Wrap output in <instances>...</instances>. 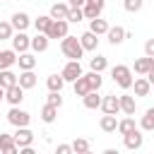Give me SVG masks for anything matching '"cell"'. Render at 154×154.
I'll list each match as a JSON object with an SVG mask.
<instances>
[{
	"label": "cell",
	"instance_id": "obj_1",
	"mask_svg": "<svg viewBox=\"0 0 154 154\" xmlns=\"http://www.w3.org/2000/svg\"><path fill=\"white\" fill-rule=\"evenodd\" d=\"M60 51H63V55H65V58H70V60H79V58L84 55L82 41H79L77 36H70V34L60 41Z\"/></svg>",
	"mask_w": 154,
	"mask_h": 154
},
{
	"label": "cell",
	"instance_id": "obj_2",
	"mask_svg": "<svg viewBox=\"0 0 154 154\" xmlns=\"http://www.w3.org/2000/svg\"><path fill=\"white\" fill-rule=\"evenodd\" d=\"M111 77H113V82L120 87V89H130L132 87V67H128V65H116L113 70H111Z\"/></svg>",
	"mask_w": 154,
	"mask_h": 154
},
{
	"label": "cell",
	"instance_id": "obj_3",
	"mask_svg": "<svg viewBox=\"0 0 154 154\" xmlns=\"http://www.w3.org/2000/svg\"><path fill=\"white\" fill-rule=\"evenodd\" d=\"M7 123L14 125V128H24V125L31 123V116H29L26 111H22L19 106H12V108L7 111Z\"/></svg>",
	"mask_w": 154,
	"mask_h": 154
},
{
	"label": "cell",
	"instance_id": "obj_4",
	"mask_svg": "<svg viewBox=\"0 0 154 154\" xmlns=\"http://www.w3.org/2000/svg\"><path fill=\"white\" fill-rule=\"evenodd\" d=\"M103 7H106V0H87L84 2V19H96V17H101V12H103Z\"/></svg>",
	"mask_w": 154,
	"mask_h": 154
},
{
	"label": "cell",
	"instance_id": "obj_5",
	"mask_svg": "<svg viewBox=\"0 0 154 154\" xmlns=\"http://www.w3.org/2000/svg\"><path fill=\"white\" fill-rule=\"evenodd\" d=\"M67 19H53V24L48 26V31H46V36L48 38H65L67 36Z\"/></svg>",
	"mask_w": 154,
	"mask_h": 154
},
{
	"label": "cell",
	"instance_id": "obj_6",
	"mask_svg": "<svg viewBox=\"0 0 154 154\" xmlns=\"http://www.w3.org/2000/svg\"><path fill=\"white\" fill-rule=\"evenodd\" d=\"M22 99H24V87H22L19 82L5 89V101H7L10 106H19V103H22Z\"/></svg>",
	"mask_w": 154,
	"mask_h": 154
},
{
	"label": "cell",
	"instance_id": "obj_7",
	"mask_svg": "<svg viewBox=\"0 0 154 154\" xmlns=\"http://www.w3.org/2000/svg\"><path fill=\"white\" fill-rule=\"evenodd\" d=\"M14 142H17V147H19V149H24V147H31V144H34V132L29 130V125L17 128V132H14Z\"/></svg>",
	"mask_w": 154,
	"mask_h": 154
},
{
	"label": "cell",
	"instance_id": "obj_8",
	"mask_svg": "<svg viewBox=\"0 0 154 154\" xmlns=\"http://www.w3.org/2000/svg\"><path fill=\"white\" fill-rule=\"evenodd\" d=\"M60 75L65 77V82H75L77 77H82V65H79V60H67V65L63 67Z\"/></svg>",
	"mask_w": 154,
	"mask_h": 154
},
{
	"label": "cell",
	"instance_id": "obj_9",
	"mask_svg": "<svg viewBox=\"0 0 154 154\" xmlns=\"http://www.w3.org/2000/svg\"><path fill=\"white\" fill-rule=\"evenodd\" d=\"M12 48H14L17 53H24V51L31 48V38H29L24 31H17V34L12 36Z\"/></svg>",
	"mask_w": 154,
	"mask_h": 154
},
{
	"label": "cell",
	"instance_id": "obj_10",
	"mask_svg": "<svg viewBox=\"0 0 154 154\" xmlns=\"http://www.w3.org/2000/svg\"><path fill=\"white\" fill-rule=\"evenodd\" d=\"M101 111L103 113H118L120 111V96H116V94H108V96H103V101H101Z\"/></svg>",
	"mask_w": 154,
	"mask_h": 154
},
{
	"label": "cell",
	"instance_id": "obj_11",
	"mask_svg": "<svg viewBox=\"0 0 154 154\" xmlns=\"http://www.w3.org/2000/svg\"><path fill=\"white\" fill-rule=\"evenodd\" d=\"M0 152H2V154H17V152H19V147H17V142H14V135L0 132Z\"/></svg>",
	"mask_w": 154,
	"mask_h": 154
},
{
	"label": "cell",
	"instance_id": "obj_12",
	"mask_svg": "<svg viewBox=\"0 0 154 154\" xmlns=\"http://www.w3.org/2000/svg\"><path fill=\"white\" fill-rule=\"evenodd\" d=\"M123 142H125V149H140L142 142H144V137H142L140 130H132V132L123 135Z\"/></svg>",
	"mask_w": 154,
	"mask_h": 154
},
{
	"label": "cell",
	"instance_id": "obj_13",
	"mask_svg": "<svg viewBox=\"0 0 154 154\" xmlns=\"http://www.w3.org/2000/svg\"><path fill=\"white\" fill-rule=\"evenodd\" d=\"M106 36H108V43H111V46H118V43H123V41L128 38V31H125L123 26H111V29L106 31Z\"/></svg>",
	"mask_w": 154,
	"mask_h": 154
},
{
	"label": "cell",
	"instance_id": "obj_14",
	"mask_svg": "<svg viewBox=\"0 0 154 154\" xmlns=\"http://www.w3.org/2000/svg\"><path fill=\"white\" fill-rule=\"evenodd\" d=\"M79 41H82V48H84V51H96V48H99V34H94L91 29L84 31V34L79 36Z\"/></svg>",
	"mask_w": 154,
	"mask_h": 154
},
{
	"label": "cell",
	"instance_id": "obj_15",
	"mask_svg": "<svg viewBox=\"0 0 154 154\" xmlns=\"http://www.w3.org/2000/svg\"><path fill=\"white\" fill-rule=\"evenodd\" d=\"M48 43H51V38H48L43 31H38V34L31 38V51H34V53H43V51H48Z\"/></svg>",
	"mask_w": 154,
	"mask_h": 154
},
{
	"label": "cell",
	"instance_id": "obj_16",
	"mask_svg": "<svg viewBox=\"0 0 154 154\" xmlns=\"http://www.w3.org/2000/svg\"><path fill=\"white\" fill-rule=\"evenodd\" d=\"M29 24H31V19H29L26 12H14V14H12V26H14L17 31H26Z\"/></svg>",
	"mask_w": 154,
	"mask_h": 154
},
{
	"label": "cell",
	"instance_id": "obj_17",
	"mask_svg": "<svg viewBox=\"0 0 154 154\" xmlns=\"http://www.w3.org/2000/svg\"><path fill=\"white\" fill-rule=\"evenodd\" d=\"M82 101H84V106H87V108H91V111H94V108H101V101H103V99L99 96V89H91L89 94H84V96H82Z\"/></svg>",
	"mask_w": 154,
	"mask_h": 154
},
{
	"label": "cell",
	"instance_id": "obj_18",
	"mask_svg": "<svg viewBox=\"0 0 154 154\" xmlns=\"http://www.w3.org/2000/svg\"><path fill=\"white\" fill-rule=\"evenodd\" d=\"M152 67H154V58L152 55H144V58H137L135 60V72L137 75H147Z\"/></svg>",
	"mask_w": 154,
	"mask_h": 154
},
{
	"label": "cell",
	"instance_id": "obj_19",
	"mask_svg": "<svg viewBox=\"0 0 154 154\" xmlns=\"http://www.w3.org/2000/svg\"><path fill=\"white\" fill-rule=\"evenodd\" d=\"M12 65H17V51H0V70H7Z\"/></svg>",
	"mask_w": 154,
	"mask_h": 154
},
{
	"label": "cell",
	"instance_id": "obj_20",
	"mask_svg": "<svg viewBox=\"0 0 154 154\" xmlns=\"http://www.w3.org/2000/svg\"><path fill=\"white\" fill-rule=\"evenodd\" d=\"M67 12H70V5L67 2H55V5H51V17L53 19H67Z\"/></svg>",
	"mask_w": 154,
	"mask_h": 154
},
{
	"label": "cell",
	"instance_id": "obj_21",
	"mask_svg": "<svg viewBox=\"0 0 154 154\" xmlns=\"http://www.w3.org/2000/svg\"><path fill=\"white\" fill-rule=\"evenodd\" d=\"M135 96H130V94H120V111L125 113V116H135Z\"/></svg>",
	"mask_w": 154,
	"mask_h": 154
},
{
	"label": "cell",
	"instance_id": "obj_22",
	"mask_svg": "<svg viewBox=\"0 0 154 154\" xmlns=\"http://www.w3.org/2000/svg\"><path fill=\"white\" fill-rule=\"evenodd\" d=\"M36 75H34V70H22V75H19V84L24 87V89H34L36 87Z\"/></svg>",
	"mask_w": 154,
	"mask_h": 154
},
{
	"label": "cell",
	"instance_id": "obj_23",
	"mask_svg": "<svg viewBox=\"0 0 154 154\" xmlns=\"http://www.w3.org/2000/svg\"><path fill=\"white\" fill-rule=\"evenodd\" d=\"M132 87H135V96H147L149 89H152V84H149L147 77H137V79L132 82Z\"/></svg>",
	"mask_w": 154,
	"mask_h": 154
},
{
	"label": "cell",
	"instance_id": "obj_24",
	"mask_svg": "<svg viewBox=\"0 0 154 154\" xmlns=\"http://www.w3.org/2000/svg\"><path fill=\"white\" fill-rule=\"evenodd\" d=\"M17 82H19V75H14L10 67H7V70H0V87L7 89V87H12V84H17Z\"/></svg>",
	"mask_w": 154,
	"mask_h": 154
},
{
	"label": "cell",
	"instance_id": "obj_25",
	"mask_svg": "<svg viewBox=\"0 0 154 154\" xmlns=\"http://www.w3.org/2000/svg\"><path fill=\"white\" fill-rule=\"evenodd\" d=\"M72 84H75V96H84V94H89V91H91V87H89V79H87L84 75H82V77H77Z\"/></svg>",
	"mask_w": 154,
	"mask_h": 154
},
{
	"label": "cell",
	"instance_id": "obj_26",
	"mask_svg": "<svg viewBox=\"0 0 154 154\" xmlns=\"http://www.w3.org/2000/svg\"><path fill=\"white\" fill-rule=\"evenodd\" d=\"M99 125H101V130H103V132H116V130H118V120H116V116H113V113H106V116L101 118V123H99Z\"/></svg>",
	"mask_w": 154,
	"mask_h": 154
},
{
	"label": "cell",
	"instance_id": "obj_27",
	"mask_svg": "<svg viewBox=\"0 0 154 154\" xmlns=\"http://www.w3.org/2000/svg\"><path fill=\"white\" fill-rule=\"evenodd\" d=\"M89 29H91L94 34H99V36H101V34H106L111 26H108V22H106V19L96 17V19H89Z\"/></svg>",
	"mask_w": 154,
	"mask_h": 154
},
{
	"label": "cell",
	"instance_id": "obj_28",
	"mask_svg": "<svg viewBox=\"0 0 154 154\" xmlns=\"http://www.w3.org/2000/svg\"><path fill=\"white\" fill-rule=\"evenodd\" d=\"M17 63H19V67L22 70H34V65H36V58L31 55V53H19V58H17Z\"/></svg>",
	"mask_w": 154,
	"mask_h": 154
},
{
	"label": "cell",
	"instance_id": "obj_29",
	"mask_svg": "<svg viewBox=\"0 0 154 154\" xmlns=\"http://www.w3.org/2000/svg\"><path fill=\"white\" fill-rule=\"evenodd\" d=\"M63 84H65V77H63V75H51V77L46 79L48 91H60V89H63Z\"/></svg>",
	"mask_w": 154,
	"mask_h": 154
},
{
	"label": "cell",
	"instance_id": "obj_30",
	"mask_svg": "<svg viewBox=\"0 0 154 154\" xmlns=\"http://www.w3.org/2000/svg\"><path fill=\"white\" fill-rule=\"evenodd\" d=\"M55 116H58V106L46 103V106L41 108V120H43V123H53V120H55Z\"/></svg>",
	"mask_w": 154,
	"mask_h": 154
},
{
	"label": "cell",
	"instance_id": "obj_31",
	"mask_svg": "<svg viewBox=\"0 0 154 154\" xmlns=\"http://www.w3.org/2000/svg\"><path fill=\"white\" fill-rule=\"evenodd\" d=\"M140 128H142V130H149V132L154 130V106L144 111V116H142V120H140Z\"/></svg>",
	"mask_w": 154,
	"mask_h": 154
},
{
	"label": "cell",
	"instance_id": "obj_32",
	"mask_svg": "<svg viewBox=\"0 0 154 154\" xmlns=\"http://www.w3.org/2000/svg\"><path fill=\"white\" fill-rule=\"evenodd\" d=\"M132 130H137V125H135V118H123V120H118V132L120 135H128V132H132Z\"/></svg>",
	"mask_w": 154,
	"mask_h": 154
},
{
	"label": "cell",
	"instance_id": "obj_33",
	"mask_svg": "<svg viewBox=\"0 0 154 154\" xmlns=\"http://www.w3.org/2000/svg\"><path fill=\"white\" fill-rule=\"evenodd\" d=\"M51 24H53V17H51V14H41L38 19H34V26H36V31H43V34L48 31V26H51Z\"/></svg>",
	"mask_w": 154,
	"mask_h": 154
},
{
	"label": "cell",
	"instance_id": "obj_34",
	"mask_svg": "<svg viewBox=\"0 0 154 154\" xmlns=\"http://www.w3.org/2000/svg\"><path fill=\"white\" fill-rule=\"evenodd\" d=\"M89 67L96 70V72H103V70L108 67V60H106L103 55H94V58H89Z\"/></svg>",
	"mask_w": 154,
	"mask_h": 154
},
{
	"label": "cell",
	"instance_id": "obj_35",
	"mask_svg": "<svg viewBox=\"0 0 154 154\" xmlns=\"http://www.w3.org/2000/svg\"><path fill=\"white\" fill-rule=\"evenodd\" d=\"M84 77L89 79V87H91V89H101V84H103V79H101V72L91 70V72H87Z\"/></svg>",
	"mask_w": 154,
	"mask_h": 154
},
{
	"label": "cell",
	"instance_id": "obj_36",
	"mask_svg": "<svg viewBox=\"0 0 154 154\" xmlns=\"http://www.w3.org/2000/svg\"><path fill=\"white\" fill-rule=\"evenodd\" d=\"M89 140H84V137H77L75 142H72V152H77V154H87L89 152Z\"/></svg>",
	"mask_w": 154,
	"mask_h": 154
},
{
	"label": "cell",
	"instance_id": "obj_37",
	"mask_svg": "<svg viewBox=\"0 0 154 154\" xmlns=\"http://www.w3.org/2000/svg\"><path fill=\"white\" fill-rule=\"evenodd\" d=\"M12 22H0V41H5V38H12L14 34H12Z\"/></svg>",
	"mask_w": 154,
	"mask_h": 154
},
{
	"label": "cell",
	"instance_id": "obj_38",
	"mask_svg": "<svg viewBox=\"0 0 154 154\" xmlns=\"http://www.w3.org/2000/svg\"><path fill=\"white\" fill-rule=\"evenodd\" d=\"M82 19H84V10H82V7H70L67 22H82Z\"/></svg>",
	"mask_w": 154,
	"mask_h": 154
},
{
	"label": "cell",
	"instance_id": "obj_39",
	"mask_svg": "<svg viewBox=\"0 0 154 154\" xmlns=\"http://www.w3.org/2000/svg\"><path fill=\"white\" fill-rule=\"evenodd\" d=\"M142 5H144V0H125V2H123V7H125L128 12H140Z\"/></svg>",
	"mask_w": 154,
	"mask_h": 154
},
{
	"label": "cell",
	"instance_id": "obj_40",
	"mask_svg": "<svg viewBox=\"0 0 154 154\" xmlns=\"http://www.w3.org/2000/svg\"><path fill=\"white\" fill-rule=\"evenodd\" d=\"M46 103H53V106H58V108H60V106H63V96H60V91H51Z\"/></svg>",
	"mask_w": 154,
	"mask_h": 154
},
{
	"label": "cell",
	"instance_id": "obj_41",
	"mask_svg": "<svg viewBox=\"0 0 154 154\" xmlns=\"http://www.w3.org/2000/svg\"><path fill=\"white\" fill-rule=\"evenodd\" d=\"M144 55H152L154 58V38H147L144 41Z\"/></svg>",
	"mask_w": 154,
	"mask_h": 154
},
{
	"label": "cell",
	"instance_id": "obj_42",
	"mask_svg": "<svg viewBox=\"0 0 154 154\" xmlns=\"http://www.w3.org/2000/svg\"><path fill=\"white\" fill-rule=\"evenodd\" d=\"M72 152V144H58V154H70Z\"/></svg>",
	"mask_w": 154,
	"mask_h": 154
},
{
	"label": "cell",
	"instance_id": "obj_43",
	"mask_svg": "<svg viewBox=\"0 0 154 154\" xmlns=\"http://www.w3.org/2000/svg\"><path fill=\"white\" fill-rule=\"evenodd\" d=\"M84 2H87V0H67L70 7H84Z\"/></svg>",
	"mask_w": 154,
	"mask_h": 154
},
{
	"label": "cell",
	"instance_id": "obj_44",
	"mask_svg": "<svg viewBox=\"0 0 154 154\" xmlns=\"http://www.w3.org/2000/svg\"><path fill=\"white\" fill-rule=\"evenodd\" d=\"M147 79H149V84H152V87H154V67H152V70H149V72H147Z\"/></svg>",
	"mask_w": 154,
	"mask_h": 154
},
{
	"label": "cell",
	"instance_id": "obj_45",
	"mask_svg": "<svg viewBox=\"0 0 154 154\" xmlns=\"http://www.w3.org/2000/svg\"><path fill=\"white\" fill-rule=\"evenodd\" d=\"M5 99V87H0V101Z\"/></svg>",
	"mask_w": 154,
	"mask_h": 154
}]
</instances>
